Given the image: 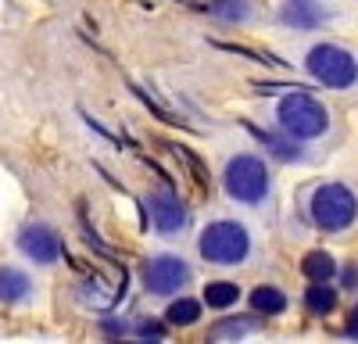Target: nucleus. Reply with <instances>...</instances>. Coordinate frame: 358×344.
Wrapping results in <instances>:
<instances>
[{
  "label": "nucleus",
  "mask_w": 358,
  "mask_h": 344,
  "mask_svg": "<svg viewBox=\"0 0 358 344\" xmlns=\"http://www.w3.org/2000/svg\"><path fill=\"white\" fill-rule=\"evenodd\" d=\"M355 215H358V201L344 183H322L312 194V219H315L319 229H326V234L348 229L355 222Z\"/></svg>",
  "instance_id": "f257e3e1"
},
{
  "label": "nucleus",
  "mask_w": 358,
  "mask_h": 344,
  "mask_svg": "<svg viewBox=\"0 0 358 344\" xmlns=\"http://www.w3.org/2000/svg\"><path fill=\"white\" fill-rule=\"evenodd\" d=\"M201 255L208 258V262H222V266H236V262H244V255L251 248V237H248V229L241 222H229V219H219L212 222L201 234Z\"/></svg>",
  "instance_id": "f03ea898"
},
{
  "label": "nucleus",
  "mask_w": 358,
  "mask_h": 344,
  "mask_svg": "<svg viewBox=\"0 0 358 344\" xmlns=\"http://www.w3.org/2000/svg\"><path fill=\"white\" fill-rule=\"evenodd\" d=\"M308 72L322 83V86H334V90H348V86L355 83L358 76V65H355V57L337 47V43H319L308 50Z\"/></svg>",
  "instance_id": "7ed1b4c3"
},
{
  "label": "nucleus",
  "mask_w": 358,
  "mask_h": 344,
  "mask_svg": "<svg viewBox=\"0 0 358 344\" xmlns=\"http://www.w3.org/2000/svg\"><path fill=\"white\" fill-rule=\"evenodd\" d=\"M226 190L229 197L244 201V205H258L268 190V169L255 155H236L226 165Z\"/></svg>",
  "instance_id": "20e7f679"
},
{
  "label": "nucleus",
  "mask_w": 358,
  "mask_h": 344,
  "mask_svg": "<svg viewBox=\"0 0 358 344\" xmlns=\"http://www.w3.org/2000/svg\"><path fill=\"white\" fill-rule=\"evenodd\" d=\"M280 115V126L290 129L294 136H301V140H312L326 129V122H330V115H326V108L312 97V94H290L280 101L276 108Z\"/></svg>",
  "instance_id": "39448f33"
},
{
  "label": "nucleus",
  "mask_w": 358,
  "mask_h": 344,
  "mask_svg": "<svg viewBox=\"0 0 358 344\" xmlns=\"http://www.w3.org/2000/svg\"><path fill=\"white\" fill-rule=\"evenodd\" d=\"M143 283L151 294H176L190 283V266L176 255H155L143 266Z\"/></svg>",
  "instance_id": "423d86ee"
},
{
  "label": "nucleus",
  "mask_w": 358,
  "mask_h": 344,
  "mask_svg": "<svg viewBox=\"0 0 358 344\" xmlns=\"http://www.w3.org/2000/svg\"><path fill=\"white\" fill-rule=\"evenodd\" d=\"M18 248L33 258V262H54L57 255H62V244H57V234L50 226H22L18 229Z\"/></svg>",
  "instance_id": "0eeeda50"
},
{
  "label": "nucleus",
  "mask_w": 358,
  "mask_h": 344,
  "mask_svg": "<svg viewBox=\"0 0 358 344\" xmlns=\"http://www.w3.org/2000/svg\"><path fill=\"white\" fill-rule=\"evenodd\" d=\"M147 208H151L155 226L162 229V234H179V229L187 226V208L172 190H155L151 197H147Z\"/></svg>",
  "instance_id": "6e6552de"
},
{
  "label": "nucleus",
  "mask_w": 358,
  "mask_h": 344,
  "mask_svg": "<svg viewBox=\"0 0 358 344\" xmlns=\"http://www.w3.org/2000/svg\"><path fill=\"white\" fill-rule=\"evenodd\" d=\"M280 18L290 29H319L322 25V11L312 4V0H287V4L280 8Z\"/></svg>",
  "instance_id": "1a4fd4ad"
},
{
  "label": "nucleus",
  "mask_w": 358,
  "mask_h": 344,
  "mask_svg": "<svg viewBox=\"0 0 358 344\" xmlns=\"http://www.w3.org/2000/svg\"><path fill=\"white\" fill-rule=\"evenodd\" d=\"M33 291V280H29L22 269H0V301H22Z\"/></svg>",
  "instance_id": "9d476101"
},
{
  "label": "nucleus",
  "mask_w": 358,
  "mask_h": 344,
  "mask_svg": "<svg viewBox=\"0 0 358 344\" xmlns=\"http://www.w3.org/2000/svg\"><path fill=\"white\" fill-rule=\"evenodd\" d=\"M334 305H337V291L330 287V280H312L308 291H305V308L312 315H326Z\"/></svg>",
  "instance_id": "9b49d317"
},
{
  "label": "nucleus",
  "mask_w": 358,
  "mask_h": 344,
  "mask_svg": "<svg viewBox=\"0 0 358 344\" xmlns=\"http://www.w3.org/2000/svg\"><path fill=\"white\" fill-rule=\"evenodd\" d=\"M251 308L255 312H265V315H276V312H283L287 308V294L280 291V287H255L251 291Z\"/></svg>",
  "instance_id": "f8f14e48"
},
{
  "label": "nucleus",
  "mask_w": 358,
  "mask_h": 344,
  "mask_svg": "<svg viewBox=\"0 0 358 344\" xmlns=\"http://www.w3.org/2000/svg\"><path fill=\"white\" fill-rule=\"evenodd\" d=\"M301 273L308 276V280H334V273H337V262L326 251H308L305 255V262H301Z\"/></svg>",
  "instance_id": "ddd939ff"
},
{
  "label": "nucleus",
  "mask_w": 358,
  "mask_h": 344,
  "mask_svg": "<svg viewBox=\"0 0 358 344\" xmlns=\"http://www.w3.org/2000/svg\"><path fill=\"white\" fill-rule=\"evenodd\" d=\"M165 320H169L172 327H190V323H197V320H201V301H197V298H179V301H172L169 312H165Z\"/></svg>",
  "instance_id": "4468645a"
},
{
  "label": "nucleus",
  "mask_w": 358,
  "mask_h": 344,
  "mask_svg": "<svg viewBox=\"0 0 358 344\" xmlns=\"http://www.w3.org/2000/svg\"><path fill=\"white\" fill-rule=\"evenodd\" d=\"M236 298H241V287L222 280V283H208V291H204V305H212V308H229Z\"/></svg>",
  "instance_id": "2eb2a0df"
},
{
  "label": "nucleus",
  "mask_w": 358,
  "mask_h": 344,
  "mask_svg": "<svg viewBox=\"0 0 358 344\" xmlns=\"http://www.w3.org/2000/svg\"><path fill=\"white\" fill-rule=\"evenodd\" d=\"M244 129H248V133H255V136H258V140L265 143L268 151H273V155H280V158H287V162H290V158H297V155H301V148H294V143H283L280 136H273V133H265V129H258V126H251V122H244Z\"/></svg>",
  "instance_id": "dca6fc26"
},
{
  "label": "nucleus",
  "mask_w": 358,
  "mask_h": 344,
  "mask_svg": "<svg viewBox=\"0 0 358 344\" xmlns=\"http://www.w3.org/2000/svg\"><path fill=\"white\" fill-rule=\"evenodd\" d=\"M212 11L222 18V22H244V18H251V4L248 0H212Z\"/></svg>",
  "instance_id": "f3484780"
},
{
  "label": "nucleus",
  "mask_w": 358,
  "mask_h": 344,
  "mask_svg": "<svg viewBox=\"0 0 358 344\" xmlns=\"http://www.w3.org/2000/svg\"><path fill=\"white\" fill-rule=\"evenodd\" d=\"M258 327V320H251V315H241V320H226V323H219L215 330H212V337L219 341H233V337H241V334H251Z\"/></svg>",
  "instance_id": "a211bd4d"
},
{
  "label": "nucleus",
  "mask_w": 358,
  "mask_h": 344,
  "mask_svg": "<svg viewBox=\"0 0 358 344\" xmlns=\"http://www.w3.org/2000/svg\"><path fill=\"white\" fill-rule=\"evenodd\" d=\"M172 151H176L179 158L187 162V169H190V176L197 180V187H201V190H208V169H204V162H201V158H197L194 151H187L183 143H172Z\"/></svg>",
  "instance_id": "6ab92c4d"
},
{
  "label": "nucleus",
  "mask_w": 358,
  "mask_h": 344,
  "mask_svg": "<svg viewBox=\"0 0 358 344\" xmlns=\"http://www.w3.org/2000/svg\"><path fill=\"white\" fill-rule=\"evenodd\" d=\"M162 334H165L162 323H140L136 327V337H162Z\"/></svg>",
  "instance_id": "aec40b11"
},
{
  "label": "nucleus",
  "mask_w": 358,
  "mask_h": 344,
  "mask_svg": "<svg viewBox=\"0 0 358 344\" xmlns=\"http://www.w3.org/2000/svg\"><path fill=\"white\" fill-rule=\"evenodd\" d=\"M348 337H358V305H355L351 320H348Z\"/></svg>",
  "instance_id": "412c9836"
},
{
  "label": "nucleus",
  "mask_w": 358,
  "mask_h": 344,
  "mask_svg": "<svg viewBox=\"0 0 358 344\" xmlns=\"http://www.w3.org/2000/svg\"><path fill=\"white\" fill-rule=\"evenodd\" d=\"M104 334H111V337H118V334H122V327H118V323H104Z\"/></svg>",
  "instance_id": "4be33fe9"
},
{
  "label": "nucleus",
  "mask_w": 358,
  "mask_h": 344,
  "mask_svg": "<svg viewBox=\"0 0 358 344\" xmlns=\"http://www.w3.org/2000/svg\"><path fill=\"white\" fill-rule=\"evenodd\" d=\"M344 280H348L344 287H355V280H358V273H355V269H348V273H344Z\"/></svg>",
  "instance_id": "5701e85b"
}]
</instances>
